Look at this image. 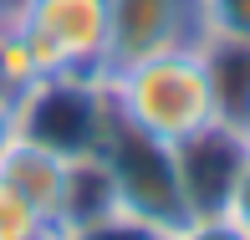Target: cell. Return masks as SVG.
I'll use <instances>...</instances> for the list:
<instances>
[{
  "instance_id": "cell-11",
  "label": "cell",
  "mask_w": 250,
  "mask_h": 240,
  "mask_svg": "<svg viewBox=\"0 0 250 240\" xmlns=\"http://www.w3.org/2000/svg\"><path fill=\"white\" fill-rule=\"evenodd\" d=\"M164 240H245V235L235 230L225 215H204V220H184L174 235H164Z\"/></svg>"
},
{
  "instance_id": "cell-3",
  "label": "cell",
  "mask_w": 250,
  "mask_h": 240,
  "mask_svg": "<svg viewBox=\"0 0 250 240\" xmlns=\"http://www.w3.org/2000/svg\"><path fill=\"white\" fill-rule=\"evenodd\" d=\"M97 153H102V164H107L118 210L138 215L158 235H174L179 225L189 220L184 189H179V169H174V148L168 143L128 128V123L112 112V128H107V138H102Z\"/></svg>"
},
{
  "instance_id": "cell-4",
  "label": "cell",
  "mask_w": 250,
  "mask_h": 240,
  "mask_svg": "<svg viewBox=\"0 0 250 240\" xmlns=\"http://www.w3.org/2000/svg\"><path fill=\"white\" fill-rule=\"evenodd\" d=\"M214 41L209 0H107V72Z\"/></svg>"
},
{
  "instance_id": "cell-6",
  "label": "cell",
  "mask_w": 250,
  "mask_h": 240,
  "mask_svg": "<svg viewBox=\"0 0 250 240\" xmlns=\"http://www.w3.org/2000/svg\"><path fill=\"white\" fill-rule=\"evenodd\" d=\"M245 164H250V133L230 118H214L194 138L174 143V169H179V189H184L189 220L230 210V194L240 184Z\"/></svg>"
},
{
  "instance_id": "cell-16",
  "label": "cell",
  "mask_w": 250,
  "mask_h": 240,
  "mask_svg": "<svg viewBox=\"0 0 250 240\" xmlns=\"http://www.w3.org/2000/svg\"><path fill=\"white\" fill-rule=\"evenodd\" d=\"M245 133H250V118H245Z\"/></svg>"
},
{
  "instance_id": "cell-15",
  "label": "cell",
  "mask_w": 250,
  "mask_h": 240,
  "mask_svg": "<svg viewBox=\"0 0 250 240\" xmlns=\"http://www.w3.org/2000/svg\"><path fill=\"white\" fill-rule=\"evenodd\" d=\"M46 240H62V235H46Z\"/></svg>"
},
{
  "instance_id": "cell-14",
  "label": "cell",
  "mask_w": 250,
  "mask_h": 240,
  "mask_svg": "<svg viewBox=\"0 0 250 240\" xmlns=\"http://www.w3.org/2000/svg\"><path fill=\"white\" fill-rule=\"evenodd\" d=\"M0 21H5V0H0Z\"/></svg>"
},
{
  "instance_id": "cell-8",
  "label": "cell",
  "mask_w": 250,
  "mask_h": 240,
  "mask_svg": "<svg viewBox=\"0 0 250 240\" xmlns=\"http://www.w3.org/2000/svg\"><path fill=\"white\" fill-rule=\"evenodd\" d=\"M46 235H56V225L16 184L0 179V240H46Z\"/></svg>"
},
{
  "instance_id": "cell-9",
  "label": "cell",
  "mask_w": 250,
  "mask_h": 240,
  "mask_svg": "<svg viewBox=\"0 0 250 240\" xmlns=\"http://www.w3.org/2000/svg\"><path fill=\"white\" fill-rule=\"evenodd\" d=\"M62 240H164V235H158L153 225H143L138 215L112 210V215H97V220H87V225L62 230Z\"/></svg>"
},
{
  "instance_id": "cell-17",
  "label": "cell",
  "mask_w": 250,
  "mask_h": 240,
  "mask_svg": "<svg viewBox=\"0 0 250 240\" xmlns=\"http://www.w3.org/2000/svg\"><path fill=\"white\" fill-rule=\"evenodd\" d=\"M5 5H10V0H5Z\"/></svg>"
},
{
  "instance_id": "cell-13",
  "label": "cell",
  "mask_w": 250,
  "mask_h": 240,
  "mask_svg": "<svg viewBox=\"0 0 250 240\" xmlns=\"http://www.w3.org/2000/svg\"><path fill=\"white\" fill-rule=\"evenodd\" d=\"M16 128H21V102L10 97L5 87H0V143H5V138H10Z\"/></svg>"
},
{
  "instance_id": "cell-12",
  "label": "cell",
  "mask_w": 250,
  "mask_h": 240,
  "mask_svg": "<svg viewBox=\"0 0 250 240\" xmlns=\"http://www.w3.org/2000/svg\"><path fill=\"white\" fill-rule=\"evenodd\" d=\"M225 220L235 225L245 240H250V164H245V174H240V184H235V194H230V210H225Z\"/></svg>"
},
{
  "instance_id": "cell-5",
  "label": "cell",
  "mask_w": 250,
  "mask_h": 240,
  "mask_svg": "<svg viewBox=\"0 0 250 240\" xmlns=\"http://www.w3.org/2000/svg\"><path fill=\"white\" fill-rule=\"evenodd\" d=\"M21 128L62 153H97L112 128V102L102 77H51L21 97Z\"/></svg>"
},
{
  "instance_id": "cell-2",
  "label": "cell",
  "mask_w": 250,
  "mask_h": 240,
  "mask_svg": "<svg viewBox=\"0 0 250 240\" xmlns=\"http://www.w3.org/2000/svg\"><path fill=\"white\" fill-rule=\"evenodd\" d=\"M5 31L21 41L36 82L107 77V0H10Z\"/></svg>"
},
{
  "instance_id": "cell-7",
  "label": "cell",
  "mask_w": 250,
  "mask_h": 240,
  "mask_svg": "<svg viewBox=\"0 0 250 240\" xmlns=\"http://www.w3.org/2000/svg\"><path fill=\"white\" fill-rule=\"evenodd\" d=\"M72 164H77L72 153L41 143L36 133H26V128H16L5 143H0V179H5V184H16V189L56 225V230H62V215H66Z\"/></svg>"
},
{
  "instance_id": "cell-10",
  "label": "cell",
  "mask_w": 250,
  "mask_h": 240,
  "mask_svg": "<svg viewBox=\"0 0 250 240\" xmlns=\"http://www.w3.org/2000/svg\"><path fill=\"white\" fill-rule=\"evenodd\" d=\"M214 36H245L250 41V0H209Z\"/></svg>"
},
{
  "instance_id": "cell-1",
  "label": "cell",
  "mask_w": 250,
  "mask_h": 240,
  "mask_svg": "<svg viewBox=\"0 0 250 240\" xmlns=\"http://www.w3.org/2000/svg\"><path fill=\"white\" fill-rule=\"evenodd\" d=\"M107 102L128 128L148 133L158 143H184L199 128H209L220 118V97H214V77H209V56L199 51H168L148 56V62L118 66L102 77Z\"/></svg>"
}]
</instances>
